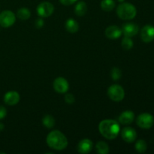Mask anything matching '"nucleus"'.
I'll list each match as a JSON object with an SVG mask.
<instances>
[{"mask_svg": "<svg viewBox=\"0 0 154 154\" xmlns=\"http://www.w3.org/2000/svg\"><path fill=\"white\" fill-rule=\"evenodd\" d=\"M100 5L105 11H111L115 7V2L114 0H102Z\"/></svg>", "mask_w": 154, "mask_h": 154, "instance_id": "obj_20", "label": "nucleus"}, {"mask_svg": "<svg viewBox=\"0 0 154 154\" xmlns=\"http://www.w3.org/2000/svg\"><path fill=\"white\" fill-rule=\"evenodd\" d=\"M117 14L120 19L124 20H130L134 19L137 14V9L132 4L123 2L119 5L117 8Z\"/></svg>", "mask_w": 154, "mask_h": 154, "instance_id": "obj_3", "label": "nucleus"}, {"mask_svg": "<svg viewBox=\"0 0 154 154\" xmlns=\"http://www.w3.org/2000/svg\"><path fill=\"white\" fill-rule=\"evenodd\" d=\"M108 96L114 102H121L125 97V91L119 84H113L108 88Z\"/></svg>", "mask_w": 154, "mask_h": 154, "instance_id": "obj_4", "label": "nucleus"}, {"mask_svg": "<svg viewBox=\"0 0 154 154\" xmlns=\"http://www.w3.org/2000/svg\"><path fill=\"white\" fill-rule=\"evenodd\" d=\"M35 26L37 29H42L44 26V20L42 18H38L35 23Z\"/></svg>", "mask_w": 154, "mask_h": 154, "instance_id": "obj_27", "label": "nucleus"}, {"mask_svg": "<svg viewBox=\"0 0 154 154\" xmlns=\"http://www.w3.org/2000/svg\"><path fill=\"white\" fill-rule=\"evenodd\" d=\"M17 17L22 20H26L31 17V12L26 8H21L17 12Z\"/></svg>", "mask_w": 154, "mask_h": 154, "instance_id": "obj_18", "label": "nucleus"}, {"mask_svg": "<svg viewBox=\"0 0 154 154\" xmlns=\"http://www.w3.org/2000/svg\"><path fill=\"white\" fill-rule=\"evenodd\" d=\"M42 123L44 126L48 129H51L55 126V119L53 116L49 115H45V117L42 119Z\"/></svg>", "mask_w": 154, "mask_h": 154, "instance_id": "obj_21", "label": "nucleus"}, {"mask_svg": "<svg viewBox=\"0 0 154 154\" xmlns=\"http://www.w3.org/2000/svg\"><path fill=\"white\" fill-rule=\"evenodd\" d=\"M53 87H54V89L57 93L63 94V93H66L68 92L69 88V84L67 80L65 79L64 78H62V77H59L54 80Z\"/></svg>", "mask_w": 154, "mask_h": 154, "instance_id": "obj_8", "label": "nucleus"}, {"mask_svg": "<svg viewBox=\"0 0 154 154\" xmlns=\"http://www.w3.org/2000/svg\"><path fill=\"white\" fill-rule=\"evenodd\" d=\"M54 11V6L49 2H43L37 7V13L41 17H49Z\"/></svg>", "mask_w": 154, "mask_h": 154, "instance_id": "obj_7", "label": "nucleus"}, {"mask_svg": "<svg viewBox=\"0 0 154 154\" xmlns=\"http://www.w3.org/2000/svg\"><path fill=\"white\" fill-rule=\"evenodd\" d=\"M121 45L123 49L126 50V51H129V50L132 49L133 48L134 43L132 39H131V38L125 36L123 38V40H122Z\"/></svg>", "mask_w": 154, "mask_h": 154, "instance_id": "obj_23", "label": "nucleus"}, {"mask_svg": "<svg viewBox=\"0 0 154 154\" xmlns=\"http://www.w3.org/2000/svg\"><path fill=\"white\" fill-rule=\"evenodd\" d=\"M139 31V27L137 24L133 23H127L123 25L122 28V32L126 37L132 38L133 36L136 35Z\"/></svg>", "mask_w": 154, "mask_h": 154, "instance_id": "obj_10", "label": "nucleus"}, {"mask_svg": "<svg viewBox=\"0 0 154 154\" xmlns=\"http://www.w3.org/2000/svg\"><path fill=\"white\" fill-rule=\"evenodd\" d=\"M78 0H60V3L64 5H71L75 3Z\"/></svg>", "mask_w": 154, "mask_h": 154, "instance_id": "obj_28", "label": "nucleus"}, {"mask_svg": "<svg viewBox=\"0 0 154 154\" xmlns=\"http://www.w3.org/2000/svg\"><path fill=\"white\" fill-rule=\"evenodd\" d=\"M137 125L141 129H150L154 124V117L148 113H143L140 114L136 120Z\"/></svg>", "mask_w": 154, "mask_h": 154, "instance_id": "obj_6", "label": "nucleus"}, {"mask_svg": "<svg viewBox=\"0 0 154 154\" xmlns=\"http://www.w3.org/2000/svg\"><path fill=\"white\" fill-rule=\"evenodd\" d=\"M105 36L108 38L111 39V40H115V39L119 38L122 35V29L119 28L117 26H110L107 27V29L105 31Z\"/></svg>", "mask_w": 154, "mask_h": 154, "instance_id": "obj_13", "label": "nucleus"}, {"mask_svg": "<svg viewBox=\"0 0 154 154\" xmlns=\"http://www.w3.org/2000/svg\"><path fill=\"white\" fill-rule=\"evenodd\" d=\"M121 137L124 141L127 143H132L136 140L137 132L135 129L132 127H125L121 131Z\"/></svg>", "mask_w": 154, "mask_h": 154, "instance_id": "obj_11", "label": "nucleus"}, {"mask_svg": "<svg viewBox=\"0 0 154 154\" xmlns=\"http://www.w3.org/2000/svg\"><path fill=\"white\" fill-rule=\"evenodd\" d=\"M65 26H66V30L69 32L72 33V34L77 32L78 31V29H79V25H78V22L75 20L72 19V18L68 19L66 20Z\"/></svg>", "mask_w": 154, "mask_h": 154, "instance_id": "obj_16", "label": "nucleus"}, {"mask_svg": "<svg viewBox=\"0 0 154 154\" xmlns=\"http://www.w3.org/2000/svg\"><path fill=\"white\" fill-rule=\"evenodd\" d=\"M7 115V110L4 106L0 105V120H2Z\"/></svg>", "mask_w": 154, "mask_h": 154, "instance_id": "obj_26", "label": "nucleus"}, {"mask_svg": "<svg viewBox=\"0 0 154 154\" xmlns=\"http://www.w3.org/2000/svg\"><path fill=\"white\" fill-rule=\"evenodd\" d=\"M111 77L114 81H117L122 77V72L119 68L114 67L111 71Z\"/></svg>", "mask_w": 154, "mask_h": 154, "instance_id": "obj_24", "label": "nucleus"}, {"mask_svg": "<svg viewBox=\"0 0 154 154\" xmlns=\"http://www.w3.org/2000/svg\"><path fill=\"white\" fill-rule=\"evenodd\" d=\"M99 130L104 138L113 140L117 137L120 131L119 123L114 120H104L99 125Z\"/></svg>", "mask_w": 154, "mask_h": 154, "instance_id": "obj_1", "label": "nucleus"}, {"mask_svg": "<svg viewBox=\"0 0 154 154\" xmlns=\"http://www.w3.org/2000/svg\"><path fill=\"white\" fill-rule=\"evenodd\" d=\"M16 15L9 10L3 11L0 14V26L3 28H8L14 24Z\"/></svg>", "mask_w": 154, "mask_h": 154, "instance_id": "obj_5", "label": "nucleus"}, {"mask_svg": "<svg viewBox=\"0 0 154 154\" xmlns=\"http://www.w3.org/2000/svg\"><path fill=\"white\" fill-rule=\"evenodd\" d=\"M4 125H3V123H0V132H1V131H2L3 129H4Z\"/></svg>", "mask_w": 154, "mask_h": 154, "instance_id": "obj_29", "label": "nucleus"}, {"mask_svg": "<svg viewBox=\"0 0 154 154\" xmlns=\"http://www.w3.org/2000/svg\"><path fill=\"white\" fill-rule=\"evenodd\" d=\"M135 150L137 152L139 153H144V152L147 150V144L144 140H138L136 143H135Z\"/></svg>", "mask_w": 154, "mask_h": 154, "instance_id": "obj_22", "label": "nucleus"}, {"mask_svg": "<svg viewBox=\"0 0 154 154\" xmlns=\"http://www.w3.org/2000/svg\"><path fill=\"white\" fill-rule=\"evenodd\" d=\"M93 141L91 140L88 139V138H85V139L80 141V142L78 144V147H77V149H78V151L80 153L87 154L91 152V150H93Z\"/></svg>", "mask_w": 154, "mask_h": 154, "instance_id": "obj_12", "label": "nucleus"}, {"mask_svg": "<svg viewBox=\"0 0 154 154\" xmlns=\"http://www.w3.org/2000/svg\"><path fill=\"white\" fill-rule=\"evenodd\" d=\"M135 120V114L132 111H125L119 116V123L122 125H129Z\"/></svg>", "mask_w": 154, "mask_h": 154, "instance_id": "obj_15", "label": "nucleus"}, {"mask_svg": "<svg viewBox=\"0 0 154 154\" xmlns=\"http://www.w3.org/2000/svg\"><path fill=\"white\" fill-rule=\"evenodd\" d=\"M141 38L145 43H150L154 40V26L146 25L141 30Z\"/></svg>", "mask_w": 154, "mask_h": 154, "instance_id": "obj_9", "label": "nucleus"}, {"mask_svg": "<svg viewBox=\"0 0 154 154\" xmlns=\"http://www.w3.org/2000/svg\"><path fill=\"white\" fill-rule=\"evenodd\" d=\"M96 151L99 154H108L109 153V147L105 141H99L96 145Z\"/></svg>", "mask_w": 154, "mask_h": 154, "instance_id": "obj_19", "label": "nucleus"}, {"mask_svg": "<svg viewBox=\"0 0 154 154\" xmlns=\"http://www.w3.org/2000/svg\"><path fill=\"white\" fill-rule=\"evenodd\" d=\"M65 102L68 104H73L75 102V98L72 93H67L65 96Z\"/></svg>", "mask_w": 154, "mask_h": 154, "instance_id": "obj_25", "label": "nucleus"}, {"mask_svg": "<svg viewBox=\"0 0 154 154\" xmlns=\"http://www.w3.org/2000/svg\"><path fill=\"white\" fill-rule=\"evenodd\" d=\"M20 95L16 91H9L4 96V102L9 106H14L20 102Z\"/></svg>", "mask_w": 154, "mask_h": 154, "instance_id": "obj_14", "label": "nucleus"}, {"mask_svg": "<svg viewBox=\"0 0 154 154\" xmlns=\"http://www.w3.org/2000/svg\"><path fill=\"white\" fill-rule=\"evenodd\" d=\"M48 145L56 150H63L68 146V139L66 135L59 130L50 132L46 138Z\"/></svg>", "mask_w": 154, "mask_h": 154, "instance_id": "obj_2", "label": "nucleus"}, {"mask_svg": "<svg viewBox=\"0 0 154 154\" xmlns=\"http://www.w3.org/2000/svg\"><path fill=\"white\" fill-rule=\"evenodd\" d=\"M117 1H118V2H123L124 1V0H117Z\"/></svg>", "mask_w": 154, "mask_h": 154, "instance_id": "obj_30", "label": "nucleus"}, {"mask_svg": "<svg viewBox=\"0 0 154 154\" xmlns=\"http://www.w3.org/2000/svg\"><path fill=\"white\" fill-rule=\"evenodd\" d=\"M87 5L84 2H79L75 7V13L79 17H83L87 14Z\"/></svg>", "mask_w": 154, "mask_h": 154, "instance_id": "obj_17", "label": "nucleus"}]
</instances>
